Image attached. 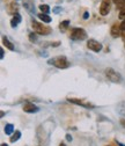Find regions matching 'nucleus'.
Instances as JSON below:
<instances>
[{"label": "nucleus", "mask_w": 125, "mask_h": 146, "mask_svg": "<svg viewBox=\"0 0 125 146\" xmlns=\"http://www.w3.org/2000/svg\"><path fill=\"white\" fill-rule=\"evenodd\" d=\"M48 63L53 65V66H56L57 68H67L71 65L69 62L67 60V58L64 57V56H59V57H56V58H52Z\"/></svg>", "instance_id": "nucleus-1"}, {"label": "nucleus", "mask_w": 125, "mask_h": 146, "mask_svg": "<svg viewBox=\"0 0 125 146\" xmlns=\"http://www.w3.org/2000/svg\"><path fill=\"white\" fill-rule=\"evenodd\" d=\"M31 27H32L34 31L36 34H38V35H50L51 31H52L50 27H46L43 23L37 22V21H32L31 22Z\"/></svg>", "instance_id": "nucleus-2"}, {"label": "nucleus", "mask_w": 125, "mask_h": 146, "mask_svg": "<svg viewBox=\"0 0 125 146\" xmlns=\"http://www.w3.org/2000/svg\"><path fill=\"white\" fill-rule=\"evenodd\" d=\"M87 37V33L82 28H73L71 30V38L74 41H82Z\"/></svg>", "instance_id": "nucleus-3"}, {"label": "nucleus", "mask_w": 125, "mask_h": 146, "mask_svg": "<svg viewBox=\"0 0 125 146\" xmlns=\"http://www.w3.org/2000/svg\"><path fill=\"white\" fill-rule=\"evenodd\" d=\"M105 77L108 78L111 82H120L122 81V76L118 72H116L114 68H106L105 70Z\"/></svg>", "instance_id": "nucleus-4"}, {"label": "nucleus", "mask_w": 125, "mask_h": 146, "mask_svg": "<svg viewBox=\"0 0 125 146\" xmlns=\"http://www.w3.org/2000/svg\"><path fill=\"white\" fill-rule=\"evenodd\" d=\"M87 48L94 52H99L102 50V44L100 42H97L96 40H89L87 42Z\"/></svg>", "instance_id": "nucleus-5"}, {"label": "nucleus", "mask_w": 125, "mask_h": 146, "mask_svg": "<svg viewBox=\"0 0 125 146\" xmlns=\"http://www.w3.org/2000/svg\"><path fill=\"white\" fill-rule=\"evenodd\" d=\"M110 12V0H103L100 6V14L101 15H108Z\"/></svg>", "instance_id": "nucleus-6"}, {"label": "nucleus", "mask_w": 125, "mask_h": 146, "mask_svg": "<svg viewBox=\"0 0 125 146\" xmlns=\"http://www.w3.org/2000/svg\"><path fill=\"white\" fill-rule=\"evenodd\" d=\"M23 110L28 114H34V113H37L38 111V107H36L34 103H30V102H27L24 106H23Z\"/></svg>", "instance_id": "nucleus-7"}, {"label": "nucleus", "mask_w": 125, "mask_h": 146, "mask_svg": "<svg viewBox=\"0 0 125 146\" xmlns=\"http://www.w3.org/2000/svg\"><path fill=\"white\" fill-rule=\"evenodd\" d=\"M67 101H68V102H72V103H75V104H79V106H82V107H86V108H93V104H91V103H86V102H83L82 100H79V99L68 98Z\"/></svg>", "instance_id": "nucleus-8"}, {"label": "nucleus", "mask_w": 125, "mask_h": 146, "mask_svg": "<svg viewBox=\"0 0 125 146\" xmlns=\"http://www.w3.org/2000/svg\"><path fill=\"white\" fill-rule=\"evenodd\" d=\"M110 34H111V36H112V37H118V36L122 34V30H120V25H117V23H115V25L111 27Z\"/></svg>", "instance_id": "nucleus-9"}, {"label": "nucleus", "mask_w": 125, "mask_h": 146, "mask_svg": "<svg viewBox=\"0 0 125 146\" xmlns=\"http://www.w3.org/2000/svg\"><path fill=\"white\" fill-rule=\"evenodd\" d=\"M20 22H21V15H20L19 13H15L14 16H13V19L11 20V26H12L13 28H16L17 25H19Z\"/></svg>", "instance_id": "nucleus-10"}, {"label": "nucleus", "mask_w": 125, "mask_h": 146, "mask_svg": "<svg viewBox=\"0 0 125 146\" xmlns=\"http://www.w3.org/2000/svg\"><path fill=\"white\" fill-rule=\"evenodd\" d=\"M117 113L122 116H125V102H120L117 106Z\"/></svg>", "instance_id": "nucleus-11"}, {"label": "nucleus", "mask_w": 125, "mask_h": 146, "mask_svg": "<svg viewBox=\"0 0 125 146\" xmlns=\"http://www.w3.org/2000/svg\"><path fill=\"white\" fill-rule=\"evenodd\" d=\"M3 43H4V45H6V48L9 49L11 51L14 50V45H13V43L8 41V38L6 37V36H4V37H3Z\"/></svg>", "instance_id": "nucleus-12"}, {"label": "nucleus", "mask_w": 125, "mask_h": 146, "mask_svg": "<svg viewBox=\"0 0 125 146\" xmlns=\"http://www.w3.org/2000/svg\"><path fill=\"white\" fill-rule=\"evenodd\" d=\"M38 19H41L43 22H45V23H50L51 22V17L48 15V14H44V13H41V14H38Z\"/></svg>", "instance_id": "nucleus-13"}, {"label": "nucleus", "mask_w": 125, "mask_h": 146, "mask_svg": "<svg viewBox=\"0 0 125 146\" xmlns=\"http://www.w3.org/2000/svg\"><path fill=\"white\" fill-rule=\"evenodd\" d=\"M14 132V125L13 124H6L5 125V133L6 135H12Z\"/></svg>", "instance_id": "nucleus-14"}, {"label": "nucleus", "mask_w": 125, "mask_h": 146, "mask_svg": "<svg viewBox=\"0 0 125 146\" xmlns=\"http://www.w3.org/2000/svg\"><path fill=\"white\" fill-rule=\"evenodd\" d=\"M20 137H21V132L20 131H15V133H13L12 135V137H11V143H15V141H17L20 139Z\"/></svg>", "instance_id": "nucleus-15"}, {"label": "nucleus", "mask_w": 125, "mask_h": 146, "mask_svg": "<svg viewBox=\"0 0 125 146\" xmlns=\"http://www.w3.org/2000/svg\"><path fill=\"white\" fill-rule=\"evenodd\" d=\"M24 7H26L29 12H32V9H34V4H32L31 0H26V1H24Z\"/></svg>", "instance_id": "nucleus-16"}, {"label": "nucleus", "mask_w": 125, "mask_h": 146, "mask_svg": "<svg viewBox=\"0 0 125 146\" xmlns=\"http://www.w3.org/2000/svg\"><path fill=\"white\" fill-rule=\"evenodd\" d=\"M114 3L116 4V6H117L119 9L125 8V0H114Z\"/></svg>", "instance_id": "nucleus-17"}, {"label": "nucleus", "mask_w": 125, "mask_h": 146, "mask_svg": "<svg viewBox=\"0 0 125 146\" xmlns=\"http://www.w3.org/2000/svg\"><path fill=\"white\" fill-rule=\"evenodd\" d=\"M40 9H41V12L42 13H44V14H48L49 12H50V7L48 6V5H40V7H38Z\"/></svg>", "instance_id": "nucleus-18"}, {"label": "nucleus", "mask_w": 125, "mask_h": 146, "mask_svg": "<svg viewBox=\"0 0 125 146\" xmlns=\"http://www.w3.org/2000/svg\"><path fill=\"white\" fill-rule=\"evenodd\" d=\"M68 25H69V21L68 20H65V21H63L62 23H60V26H59V28H60V30H66V28H68Z\"/></svg>", "instance_id": "nucleus-19"}, {"label": "nucleus", "mask_w": 125, "mask_h": 146, "mask_svg": "<svg viewBox=\"0 0 125 146\" xmlns=\"http://www.w3.org/2000/svg\"><path fill=\"white\" fill-rule=\"evenodd\" d=\"M29 40H30V42H37V37H36V35H35L34 33L29 34Z\"/></svg>", "instance_id": "nucleus-20"}, {"label": "nucleus", "mask_w": 125, "mask_h": 146, "mask_svg": "<svg viewBox=\"0 0 125 146\" xmlns=\"http://www.w3.org/2000/svg\"><path fill=\"white\" fill-rule=\"evenodd\" d=\"M119 19L125 20V8L120 9V12H119Z\"/></svg>", "instance_id": "nucleus-21"}, {"label": "nucleus", "mask_w": 125, "mask_h": 146, "mask_svg": "<svg viewBox=\"0 0 125 146\" xmlns=\"http://www.w3.org/2000/svg\"><path fill=\"white\" fill-rule=\"evenodd\" d=\"M52 11H53V13H56V14H58V13L60 12V7H55V8H53Z\"/></svg>", "instance_id": "nucleus-22"}, {"label": "nucleus", "mask_w": 125, "mask_h": 146, "mask_svg": "<svg viewBox=\"0 0 125 146\" xmlns=\"http://www.w3.org/2000/svg\"><path fill=\"white\" fill-rule=\"evenodd\" d=\"M88 16H89V13H88V12H85V14H83V19L87 20V19H88Z\"/></svg>", "instance_id": "nucleus-23"}, {"label": "nucleus", "mask_w": 125, "mask_h": 146, "mask_svg": "<svg viewBox=\"0 0 125 146\" xmlns=\"http://www.w3.org/2000/svg\"><path fill=\"white\" fill-rule=\"evenodd\" d=\"M0 58H1V59L4 58V50L3 49H0Z\"/></svg>", "instance_id": "nucleus-24"}, {"label": "nucleus", "mask_w": 125, "mask_h": 146, "mask_svg": "<svg viewBox=\"0 0 125 146\" xmlns=\"http://www.w3.org/2000/svg\"><path fill=\"white\" fill-rule=\"evenodd\" d=\"M66 139H67L68 141H72V137H71L69 135H66Z\"/></svg>", "instance_id": "nucleus-25"}, {"label": "nucleus", "mask_w": 125, "mask_h": 146, "mask_svg": "<svg viewBox=\"0 0 125 146\" xmlns=\"http://www.w3.org/2000/svg\"><path fill=\"white\" fill-rule=\"evenodd\" d=\"M120 124H122V125L125 127V121H124V119H122V121H120Z\"/></svg>", "instance_id": "nucleus-26"}, {"label": "nucleus", "mask_w": 125, "mask_h": 146, "mask_svg": "<svg viewBox=\"0 0 125 146\" xmlns=\"http://www.w3.org/2000/svg\"><path fill=\"white\" fill-rule=\"evenodd\" d=\"M1 146H8V145H7V144H5V143H4V144H1Z\"/></svg>", "instance_id": "nucleus-27"}, {"label": "nucleus", "mask_w": 125, "mask_h": 146, "mask_svg": "<svg viewBox=\"0 0 125 146\" xmlns=\"http://www.w3.org/2000/svg\"><path fill=\"white\" fill-rule=\"evenodd\" d=\"M59 146H66V145H65V144H64V143H62V144H60V145H59Z\"/></svg>", "instance_id": "nucleus-28"}]
</instances>
